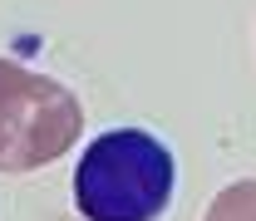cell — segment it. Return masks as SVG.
I'll use <instances>...</instances> for the list:
<instances>
[{"instance_id":"cell-2","label":"cell","mask_w":256,"mask_h":221,"mask_svg":"<svg viewBox=\"0 0 256 221\" xmlns=\"http://www.w3.org/2000/svg\"><path fill=\"white\" fill-rule=\"evenodd\" d=\"M84 128L79 94L15 59H0V172L20 177L60 162Z\"/></svg>"},{"instance_id":"cell-1","label":"cell","mask_w":256,"mask_h":221,"mask_svg":"<svg viewBox=\"0 0 256 221\" xmlns=\"http://www.w3.org/2000/svg\"><path fill=\"white\" fill-rule=\"evenodd\" d=\"M178 162L148 128H108L74 162V207L84 221H158L172 207Z\"/></svg>"},{"instance_id":"cell-3","label":"cell","mask_w":256,"mask_h":221,"mask_svg":"<svg viewBox=\"0 0 256 221\" xmlns=\"http://www.w3.org/2000/svg\"><path fill=\"white\" fill-rule=\"evenodd\" d=\"M207 221H256V177L226 182V187L212 197Z\"/></svg>"}]
</instances>
